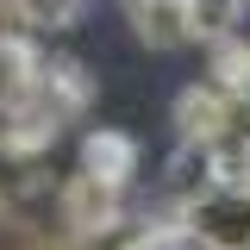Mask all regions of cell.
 <instances>
[{"instance_id": "obj_5", "label": "cell", "mask_w": 250, "mask_h": 250, "mask_svg": "<svg viewBox=\"0 0 250 250\" xmlns=\"http://www.w3.org/2000/svg\"><path fill=\"white\" fill-rule=\"evenodd\" d=\"M113 207H119L113 188H100L94 175H75V188H69V219H75V225H106Z\"/></svg>"}, {"instance_id": "obj_4", "label": "cell", "mask_w": 250, "mask_h": 250, "mask_svg": "<svg viewBox=\"0 0 250 250\" xmlns=\"http://www.w3.org/2000/svg\"><path fill=\"white\" fill-rule=\"evenodd\" d=\"M131 25H138V38H144V44H156V50L194 44V38H188V13H182V6H156V13H131Z\"/></svg>"}, {"instance_id": "obj_2", "label": "cell", "mask_w": 250, "mask_h": 250, "mask_svg": "<svg viewBox=\"0 0 250 250\" xmlns=\"http://www.w3.org/2000/svg\"><path fill=\"white\" fill-rule=\"evenodd\" d=\"M82 175H94L100 188L119 194V188L138 175V138H125V131H113V125L88 131V144H82Z\"/></svg>"}, {"instance_id": "obj_8", "label": "cell", "mask_w": 250, "mask_h": 250, "mask_svg": "<svg viewBox=\"0 0 250 250\" xmlns=\"http://www.w3.org/2000/svg\"><path fill=\"white\" fill-rule=\"evenodd\" d=\"M244 6H250V0H244Z\"/></svg>"}, {"instance_id": "obj_6", "label": "cell", "mask_w": 250, "mask_h": 250, "mask_svg": "<svg viewBox=\"0 0 250 250\" xmlns=\"http://www.w3.org/2000/svg\"><path fill=\"white\" fill-rule=\"evenodd\" d=\"M19 13H25L31 25H69V19H75V13H82V0H19Z\"/></svg>"}, {"instance_id": "obj_7", "label": "cell", "mask_w": 250, "mask_h": 250, "mask_svg": "<svg viewBox=\"0 0 250 250\" xmlns=\"http://www.w3.org/2000/svg\"><path fill=\"white\" fill-rule=\"evenodd\" d=\"M156 6H182V0H125V13H156Z\"/></svg>"}, {"instance_id": "obj_3", "label": "cell", "mask_w": 250, "mask_h": 250, "mask_svg": "<svg viewBox=\"0 0 250 250\" xmlns=\"http://www.w3.org/2000/svg\"><path fill=\"white\" fill-rule=\"evenodd\" d=\"M182 13H188V38L194 44H225V38H238L244 0H182Z\"/></svg>"}, {"instance_id": "obj_1", "label": "cell", "mask_w": 250, "mask_h": 250, "mask_svg": "<svg viewBox=\"0 0 250 250\" xmlns=\"http://www.w3.org/2000/svg\"><path fill=\"white\" fill-rule=\"evenodd\" d=\"M182 231L194 250H250V182H213L182 207Z\"/></svg>"}]
</instances>
